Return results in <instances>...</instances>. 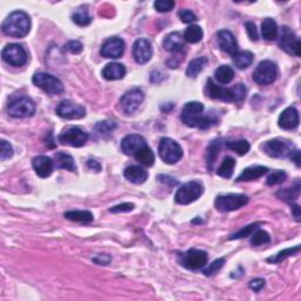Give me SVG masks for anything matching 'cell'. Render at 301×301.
<instances>
[{
	"instance_id": "obj_30",
	"label": "cell",
	"mask_w": 301,
	"mask_h": 301,
	"mask_svg": "<svg viewBox=\"0 0 301 301\" xmlns=\"http://www.w3.org/2000/svg\"><path fill=\"white\" fill-rule=\"evenodd\" d=\"M207 64H208L207 56H199V58L193 59V60L188 64L186 75L188 78H196L197 75L203 70V67H205Z\"/></svg>"
},
{
	"instance_id": "obj_50",
	"label": "cell",
	"mask_w": 301,
	"mask_h": 301,
	"mask_svg": "<svg viewBox=\"0 0 301 301\" xmlns=\"http://www.w3.org/2000/svg\"><path fill=\"white\" fill-rule=\"evenodd\" d=\"M134 208V205L131 202H124L120 205H117L112 208H109L111 213H125V212H131Z\"/></svg>"
},
{
	"instance_id": "obj_1",
	"label": "cell",
	"mask_w": 301,
	"mask_h": 301,
	"mask_svg": "<svg viewBox=\"0 0 301 301\" xmlns=\"http://www.w3.org/2000/svg\"><path fill=\"white\" fill-rule=\"evenodd\" d=\"M206 96L227 102H241L246 99L247 89L244 84H238L231 89H224L209 78L206 83Z\"/></svg>"
},
{
	"instance_id": "obj_32",
	"label": "cell",
	"mask_w": 301,
	"mask_h": 301,
	"mask_svg": "<svg viewBox=\"0 0 301 301\" xmlns=\"http://www.w3.org/2000/svg\"><path fill=\"white\" fill-rule=\"evenodd\" d=\"M253 53L250 51H240L237 52L233 55V62L239 70H245V68L250 67L253 62Z\"/></svg>"
},
{
	"instance_id": "obj_49",
	"label": "cell",
	"mask_w": 301,
	"mask_h": 301,
	"mask_svg": "<svg viewBox=\"0 0 301 301\" xmlns=\"http://www.w3.org/2000/svg\"><path fill=\"white\" fill-rule=\"evenodd\" d=\"M178 15L179 18L181 19V21L185 24H192L197 20L196 14H194L192 11H190V9H180V11L178 12Z\"/></svg>"
},
{
	"instance_id": "obj_40",
	"label": "cell",
	"mask_w": 301,
	"mask_h": 301,
	"mask_svg": "<svg viewBox=\"0 0 301 301\" xmlns=\"http://www.w3.org/2000/svg\"><path fill=\"white\" fill-rule=\"evenodd\" d=\"M299 193H300V185L298 183L296 187H292V188L288 187V188H284V190H280L277 193V196L280 198V199L291 203L293 200L297 199Z\"/></svg>"
},
{
	"instance_id": "obj_26",
	"label": "cell",
	"mask_w": 301,
	"mask_h": 301,
	"mask_svg": "<svg viewBox=\"0 0 301 301\" xmlns=\"http://www.w3.org/2000/svg\"><path fill=\"white\" fill-rule=\"evenodd\" d=\"M268 172L267 167H263V166H253V167H247L241 172L239 177L237 178L238 183L241 181H252L255 179L261 178L262 175H265Z\"/></svg>"
},
{
	"instance_id": "obj_10",
	"label": "cell",
	"mask_w": 301,
	"mask_h": 301,
	"mask_svg": "<svg viewBox=\"0 0 301 301\" xmlns=\"http://www.w3.org/2000/svg\"><path fill=\"white\" fill-rule=\"evenodd\" d=\"M203 105L199 101H190L184 106L181 121L188 127H199L203 118Z\"/></svg>"
},
{
	"instance_id": "obj_18",
	"label": "cell",
	"mask_w": 301,
	"mask_h": 301,
	"mask_svg": "<svg viewBox=\"0 0 301 301\" xmlns=\"http://www.w3.org/2000/svg\"><path fill=\"white\" fill-rule=\"evenodd\" d=\"M153 54L152 45L145 38H139L133 44V56L138 64L143 65L150 60Z\"/></svg>"
},
{
	"instance_id": "obj_52",
	"label": "cell",
	"mask_w": 301,
	"mask_h": 301,
	"mask_svg": "<svg viewBox=\"0 0 301 301\" xmlns=\"http://www.w3.org/2000/svg\"><path fill=\"white\" fill-rule=\"evenodd\" d=\"M265 284H266V282H265V280H263V279H254V280L250 281L249 286H250L251 290L254 291V292H260L263 287H265Z\"/></svg>"
},
{
	"instance_id": "obj_45",
	"label": "cell",
	"mask_w": 301,
	"mask_h": 301,
	"mask_svg": "<svg viewBox=\"0 0 301 301\" xmlns=\"http://www.w3.org/2000/svg\"><path fill=\"white\" fill-rule=\"evenodd\" d=\"M175 2L172 0H156L154 2V8L158 12L165 13V12H169L174 8Z\"/></svg>"
},
{
	"instance_id": "obj_14",
	"label": "cell",
	"mask_w": 301,
	"mask_h": 301,
	"mask_svg": "<svg viewBox=\"0 0 301 301\" xmlns=\"http://www.w3.org/2000/svg\"><path fill=\"white\" fill-rule=\"evenodd\" d=\"M181 265L188 269H199L208 262V254L202 250L191 249L181 254Z\"/></svg>"
},
{
	"instance_id": "obj_15",
	"label": "cell",
	"mask_w": 301,
	"mask_h": 301,
	"mask_svg": "<svg viewBox=\"0 0 301 301\" xmlns=\"http://www.w3.org/2000/svg\"><path fill=\"white\" fill-rule=\"evenodd\" d=\"M55 113L62 119L74 120V119L84 118L86 115V109L84 106L78 105L71 100H61L56 106Z\"/></svg>"
},
{
	"instance_id": "obj_23",
	"label": "cell",
	"mask_w": 301,
	"mask_h": 301,
	"mask_svg": "<svg viewBox=\"0 0 301 301\" xmlns=\"http://www.w3.org/2000/svg\"><path fill=\"white\" fill-rule=\"evenodd\" d=\"M124 177L127 179L128 181L132 184L136 185H141L144 184L149 178V173H147L146 169H144L140 166H127L124 171Z\"/></svg>"
},
{
	"instance_id": "obj_13",
	"label": "cell",
	"mask_w": 301,
	"mask_h": 301,
	"mask_svg": "<svg viewBox=\"0 0 301 301\" xmlns=\"http://www.w3.org/2000/svg\"><path fill=\"white\" fill-rule=\"evenodd\" d=\"M2 59L12 66H24L27 62V53L19 44H8L1 51Z\"/></svg>"
},
{
	"instance_id": "obj_57",
	"label": "cell",
	"mask_w": 301,
	"mask_h": 301,
	"mask_svg": "<svg viewBox=\"0 0 301 301\" xmlns=\"http://www.w3.org/2000/svg\"><path fill=\"white\" fill-rule=\"evenodd\" d=\"M87 165H89V167L91 168V169H96V172H100V169H101V166H100V164L99 162H97L96 160H89V161H87Z\"/></svg>"
},
{
	"instance_id": "obj_56",
	"label": "cell",
	"mask_w": 301,
	"mask_h": 301,
	"mask_svg": "<svg viewBox=\"0 0 301 301\" xmlns=\"http://www.w3.org/2000/svg\"><path fill=\"white\" fill-rule=\"evenodd\" d=\"M290 158L296 162V165L298 167H300V150H294V152L292 153Z\"/></svg>"
},
{
	"instance_id": "obj_25",
	"label": "cell",
	"mask_w": 301,
	"mask_h": 301,
	"mask_svg": "<svg viewBox=\"0 0 301 301\" xmlns=\"http://www.w3.org/2000/svg\"><path fill=\"white\" fill-rule=\"evenodd\" d=\"M101 74L106 80H119L126 75V68L119 62H109L103 67Z\"/></svg>"
},
{
	"instance_id": "obj_41",
	"label": "cell",
	"mask_w": 301,
	"mask_h": 301,
	"mask_svg": "<svg viewBox=\"0 0 301 301\" xmlns=\"http://www.w3.org/2000/svg\"><path fill=\"white\" fill-rule=\"evenodd\" d=\"M260 225H261V222H254V224H251L249 226H245L244 228H241L238 232H235L230 237L231 240L234 239H244V238L250 237V235H252L254 232H255L258 228L260 227Z\"/></svg>"
},
{
	"instance_id": "obj_5",
	"label": "cell",
	"mask_w": 301,
	"mask_h": 301,
	"mask_svg": "<svg viewBox=\"0 0 301 301\" xmlns=\"http://www.w3.org/2000/svg\"><path fill=\"white\" fill-rule=\"evenodd\" d=\"M159 155L166 164L173 165L183 158V149L177 141L169 138H162L159 144Z\"/></svg>"
},
{
	"instance_id": "obj_46",
	"label": "cell",
	"mask_w": 301,
	"mask_h": 301,
	"mask_svg": "<svg viewBox=\"0 0 301 301\" xmlns=\"http://www.w3.org/2000/svg\"><path fill=\"white\" fill-rule=\"evenodd\" d=\"M225 263V258H220V259H216L213 261L211 265L208 266L206 269H203V274L207 275V277H209V275L214 274L218 271H220L222 266H224Z\"/></svg>"
},
{
	"instance_id": "obj_47",
	"label": "cell",
	"mask_w": 301,
	"mask_h": 301,
	"mask_svg": "<svg viewBox=\"0 0 301 301\" xmlns=\"http://www.w3.org/2000/svg\"><path fill=\"white\" fill-rule=\"evenodd\" d=\"M83 44H81L79 40H71L64 46L65 51L72 53V54H79V53L83 52Z\"/></svg>"
},
{
	"instance_id": "obj_20",
	"label": "cell",
	"mask_w": 301,
	"mask_h": 301,
	"mask_svg": "<svg viewBox=\"0 0 301 301\" xmlns=\"http://www.w3.org/2000/svg\"><path fill=\"white\" fill-rule=\"evenodd\" d=\"M216 40H218V45L222 51L228 53V54L234 55L238 52V43L235 39L233 33L231 31L221 30L216 34Z\"/></svg>"
},
{
	"instance_id": "obj_55",
	"label": "cell",
	"mask_w": 301,
	"mask_h": 301,
	"mask_svg": "<svg viewBox=\"0 0 301 301\" xmlns=\"http://www.w3.org/2000/svg\"><path fill=\"white\" fill-rule=\"evenodd\" d=\"M291 208H292V213H293V216L296 218V220L299 222L300 221V216H301V212H300V207L299 205H297V203H291Z\"/></svg>"
},
{
	"instance_id": "obj_27",
	"label": "cell",
	"mask_w": 301,
	"mask_h": 301,
	"mask_svg": "<svg viewBox=\"0 0 301 301\" xmlns=\"http://www.w3.org/2000/svg\"><path fill=\"white\" fill-rule=\"evenodd\" d=\"M261 33L263 39L267 40V42L277 39L279 36V30L275 20H273L272 18H266L261 24Z\"/></svg>"
},
{
	"instance_id": "obj_54",
	"label": "cell",
	"mask_w": 301,
	"mask_h": 301,
	"mask_svg": "<svg viewBox=\"0 0 301 301\" xmlns=\"http://www.w3.org/2000/svg\"><path fill=\"white\" fill-rule=\"evenodd\" d=\"M93 262H96L97 265H108L111 262V256L107 254H99L96 258H93Z\"/></svg>"
},
{
	"instance_id": "obj_28",
	"label": "cell",
	"mask_w": 301,
	"mask_h": 301,
	"mask_svg": "<svg viewBox=\"0 0 301 301\" xmlns=\"http://www.w3.org/2000/svg\"><path fill=\"white\" fill-rule=\"evenodd\" d=\"M54 166L56 168L67 169L70 172L77 171V166L74 164V160L70 154L64 152H56L54 154Z\"/></svg>"
},
{
	"instance_id": "obj_36",
	"label": "cell",
	"mask_w": 301,
	"mask_h": 301,
	"mask_svg": "<svg viewBox=\"0 0 301 301\" xmlns=\"http://www.w3.org/2000/svg\"><path fill=\"white\" fill-rule=\"evenodd\" d=\"M203 32L201 27L197 26V25H192V26L187 27L184 32V39L185 42L190 44H197L202 39Z\"/></svg>"
},
{
	"instance_id": "obj_39",
	"label": "cell",
	"mask_w": 301,
	"mask_h": 301,
	"mask_svg": "<svg viewBox=\"0 0 301 301\" xmlns=\"http://www.w3.org/2000/svg\"><path fill=\"white\" fill-rule=\"evenodd\" d=\"M299 252H300V245H297L296 247L286 249V250L281 251V252H279L278 254H275L274 256H271V258L267 259V261L271 263H279V262H281L282 260L288 258V256L296 255V254H298Z\"/></svg>"
},
{
	"instance_id": "obj_16",
	"label": "cell",
	"mask_w": 301,
	"mask_h": 301,
	"mask_svg": "<svg viewBox=\"0 0 301 301\" xmlns=\"http://www.w3.org/2000/svg\"><path fill=\"white\" fill-rule=\"evenodd\" d=\"M144 92L140 89H132L128 90L126 93L120 98V106L126 114H132L140 107V105L144 101Z\"/></svg>"
},
{
	"instance_id": "obj_48",
	"label": "cell",
	"mask_w": 301,
	"mask_h": 301,
	"mask_svg": "<svg viewBox=\"0 0 301 301\" xmlns=\"http://www.w3.org/2000/svg\"><path fill=\"white\" fill-rule=\"evenodd\" d=\"M12 155H13V149H12L11 144L6 140H1V143H0V158L1 160H6L11 158Z\"/></svg>"
},
{
	"instance_id": "obj_8",
	"label": "cell",
	"mask_w": 301,
	"mask_h": 301,
	"mask_svg": "<svg viewBox=\"0 0 301 301\" xmlns=\"http://www.w3.org/2000/svg\"><path fill=\"white\" fill-rule=\"evenodd\" d=\"M249 202V197L245 194H226V196L216 197L214 205L215 208L220 212H231L239 209Z\"/></svg>"
},
{
	"instance_id": "obj_4",
	"label": "cell",
	"mask_w": 301,
	"mask_h": 301,
	"mask_svg": "<svg viewBox=\"0 0 301 301\" xmlns=\"http://www.w3.org/2000/svg\"><path fill=\"white\" fill-rule=\"evenodd\" d=\"M33 84L37 87L42 89L50 96H58L64 92V85L54 75L45 73V72H38L32 78Z\"/></svg>"
},
{
	"instance_id": "obj_24",
	"label": "cell",
	"mask_w": 301,
	"mask_h": 301,
	"mask_svg": "<svg viewBox=\"0 0 301 301\" xmlns=\"http://www.w3.org/2000/svg\"><path fill=\"white\" fill-rule=\"evenodd\" d=\"M162 46H164V49L168 52L180 53L184 51L185 39L179 32H172L165 38Z\"/></svg>"
},
{
	"instance_id": "obj_43",
	"label": "cell",
	"mask_w": 301,
	"mask_h": 301,
	"mask_svg": "<svg viewBox=\"0 0 301 301\" xmlns=\"http://www.w3.org/2000/svg\"><path fill=\"white\" fill-rule=\"evenodd\" d=\"M118 127L117 122L112 121V120H105V121H99L98 124L96 125V131L100 134H108L111 133Z\"/></svg>"
},
{
	"instance_id": "obj_7",
	"label": "cell",
	"mask_w": 301,
	"mask_h": 301,
	"mask_svg": "<svg viewBox=\"0 0 301 301\" xmlns=\"http://www.w3.org/2000/svg\"><path fill=\"white\" fill-rule=\"evenodd\" d=\"M262 150L271 158H287L294 152L293 143L287 139L268 140L262 145Z\"/></svg>"
},
{
	"instance_id": "obj_17",
	"label": "cell",
	"mask_w": 301,
	"mask_h": 301,
	"mask_svg": "<svg viewBox=\"0 0 301 301\" xmlns=\"http://www.w3.org/2000/svg\"><path fill=\"white\" fill-rule=\"evenodd\" d=\"M125 52V43L120 38H109L103 43V45L100 50V54L105 58L109 59H118L121 58Z\"/></svg>"
},
{
	"instance_id": "obj_51",
	"label": "cell",
	"mask_w": 301,
	"mask_h": 301,
	"mask_svg": "<svg viewBox=\"0 0 301 301\" xmlns=\"http://www.w3.org/2000/svg\"><path fill=\"white\" fill-rule=\"evenodd\" d=\"M246 31L247 33H249V37L251 38V40H254V42H256V40L259 39V36H258V31H256V26L255 24L251 23V21H249V23H246Z\"/></svg>"
},
{
	"instance_id": "obj_33",
	"label": "cell",
	"mask_w": 301,
	"mask_h": 301,
	"mask_svg": "<svg viewBox=\"0 0 301 301\" xmlns=\"http://www.w3.org/2000/svg\"><path fill=\"white\" fill-rule=\"evenodd\" d=\"M235 164H237V162H235V159L232 158V156H226V158L222 160L221 165L219 166V168L216 169V174H218L219 177H222L225 179L232 178L234 172Z\"/></svg>"
},
{
	"instance_id": "obj_29",
	"label": "cell",
	"mask_w": 301,
	"mask_h": 301,
	"mask_svg": "<svg viewBox=\"0 0 301 301\" xmlns=\"http://www.w3.org/2000/svg\"><path fill=\"white\" fill-rule=\"evenodd\" d=\"M221 149V141L220 140H214L209 144V146L207 147V153H206V164L207 167L209 168V171H212L214 167V164L218 158L219 152Z\"/></svg>"
},
{
	"instance_id": "obj_35",
	"label": "cell",
	"mask_w": 301,
	"mask_h": 301,
	"mask_svg": "<svg viewBox=\"0 0 301 301\" xmlns=\"http://www.w3.org/2000/svg\"><path fill=\"white\" fill-rule=\"evenodd\" d=\"M134 156H136V159L141 165L146 166V167H150V166L154 164V153L152 152V150L149 146H145L144 149L138 150Z\"/></svg>"
},
{
	"instance_id": "obj_9",
	"label": "cell",
	"mask_w": 301,
	"mask_h": 301,
	"mask_svg": "<svg viewBox=\"0 0 301 301\" xmlns=\"http://www.w3.org/2000/svg\"><path fill=\"white\" fill-rule=\"evenodd\" d=\"M278 75L277 65L271 60H263L256 66L253 72V80L258 85H269L274 83Z\"/></svg>"
},
{
	"instance_id": "obj_19",
	"label": "cell",
	"mask_w": 301,
	"mask_h": 301,
	"mask_svg": "<svg viewBox=\"0 0 301 301\" xmlns=\"http://www.w3.org/2000/svg\"><path fill=\"white\" fill-rule=\"evenodd\" d=\"M145 146H147L145 138L139 134H128L121 140V150L127 155H134Z\"/></svg>"
},
{
	"instance_id": "obj_6",
	"label": "cell",
	"mask_w": 301,
	"mask_h": 301,
	"mask_svg": "<svg viewBox=\"0 0 301 301\" xmlns=\"http://www.w3.org/2000/svg\"><path fill=\"white\" fill-rule=\"evenodd\" d=\"M203 187L198 181H188L185 183L180 188H178L175 193V202L180 205H188V203L196 201L202 196Z\"/></svg>"
},
{
	"instance_id": "obj_12",
	"label": "cell",
	"mask_w": 301,
	"mask_h": 301,
	"mask_svg": "<svg viewBox=\"0 0 301 301\" xmlns=\"http://www.w3.org/2000/svg\"><path fill=\"white\" fill-rule=\"evenodd\" d=\"M58 140L60 141L61 145L81 147L89 140V134L80 130L79 127L71 126L61 132L60 136L58 137Z\"/></svg>"
},
{
	"instance_id": "obj_38",
	"label": "cell",
	"mask_w": 301,
	"mask_h": 301,
	"mask_svg": "<svg viewBox=\"0 0 301 301\" xmlns=\"http://www.w3.org/2000/svg\"><path fill=\"white\" fill-rule=\"evenodd\" d=\"M226 149L233 150L239 155H245L249 153L251 149L250 143L247 140H237V141H228L226 143Z\"/></svg>"
},
{
	"instance_id": "obj_21",
	"label": "cell",
	"mask_w": 301,
	"mask_h": 301,
	"mask_svg": "<svg viewBox=\"0 0 301 301\" xmlns=\"http://www.w3.org/2000/svg\"><path fill=\"white\" fill-rule=\"evenodd\" d=\"M32 166L38 177L47 178L54 169V161L46 155H39L32 160Z\"/></svg>"
},
{
	"instance_id": "obj_34",
	"label": "cell",
	"mask_w": 301,
	"mask_h": 301,
	"mask_svg": "<svg viewBox=\"0 0 301 301\" xmlns=\"http://www.w3.org/2000/svg\"><path fill=\"white\" fill-rule=\"evenodd\" d=\"M65 218L71 221L81 222V224H90L93 221V214L90 211H70L65 213Z\"/></svg>"
},
{
	"instance_id": "obj_53",
	"label": "cell",
	"mask_w": 301,
	"mask_h": 301,
	"mask_svg": "<svg viewBox=\"0 0 301 301\" xmlns=\"http://www.w3.org/2000/svg\"><path fill=\"white\" fill-rule=\"evenodd\" d=\"M158 180L161 181V183H164L165 185H167V186H169V187L178 186L179 185V183L175 180L174 178L168 177V175H158Z\"/></svg>"
},
{
	"instance_id": "obj_11",
	"label": "cell",
	"mask_w": 301,
	"mask_h": 301,
	"mask_svg": "<svg viewBox=\"0 0 301 301\" xmlns=\"http://www.w3.org/2000/svg\"><path fill=\"white\" fill-rule=\"evenodd\" d=\"M279 46L290 55L300 56V40L288 26L281 28L280 36H279Z\"/></svg>"
},
{
	"instance_id": "obj_44",
	"label": "cell",
	"mask_w": 301,
	"mask_h": 301,
	"mask_svg": "<svg viewBox=\"0 0 301 301\" xmlns=\"http://www.w3.org/2000/svg\"><path fill=\"white\" fill-rule=\"evenodd\" d=\"M287 179L286 172L284 171H275L273 172L271 175H268L267 178V185L268 186H274V185H280L285 183Z\"/></svg>"
},
{
	"instance_id": "obj_42",
	"label": "cell",
	"mask_w": 301,
	"mask_h": 301,
	"mask_svg": "<svg viewBox=\"0 0 301 301\" xmlns=\"http://www.w3.org/2000/svg\"><path fill=\"white\" fill-rule=\"evenodd\" d=\"M271 243V235H269L266 231L256 230L252 234L251 238V244L252 246H261V245H266Z\"/></svg>"
},
{
	"instance_id": "obj_2",
	"label": "cell",
	"mask_w": 301,
	"mask_h": 301,
	"mask_svg": "<svg viewBox=\"0 0 301 301\" xmlns=\"http://www.w3.org/2000/svg\"><path fill=\"white\" fill-rule=\"evenodd\" d=\"M1 30L8 37L24 38L31 30V19L23 11L12 12L2 23Z\"/></svg>"
},
{
	"instance_id": "obj_22",
	"label": "cell",
	"mask_w": 301,
	"mask_h": 301,
	"mask_svg": "<svg viewBox=\"0 0 301 301\" xmlns=\"http://www.w3.org/2000/svg\"><path fill=\"white\" fill-rule=\"evenodd\" d=\"M279 126L284 130H294L299 125V113L297 108L291 106L284 109L279 117Z\"/></svg>"
},
{
	"instance_id": "obj_31",
	"label": "cell",
	"mask_w": 301,
	"mask_h": 301,
	"mask_svg": "<svg viewBox=\"0 0 301 301\" xmlns=\"http://www.w3.org/2000/svg\"><path fill=\"white\" fill-rule=\"evenodd\" d=\"M214 77L219 84L222 85L230 84L234 78V71L231 66L221 65L220 67H218L215 70Z\"/></svg>"
},
{
	"instance_id": "obj_58",
	"label": "cell",
	"mask_w": 301,
	"mask_h": 301,
	"mask_svg": "<svg viewBox=\"0 0 301 301\" xmlns=\"http://www.w3.org/2000/svg\"><path fill=\"white\" fill-rule=\"evenodd\" d=\"M193 222H202L201 220H200V219H194L193 220Z\"/></svg>"
},
{
	"instance_id": "obj_37",
	"label": "cell",
	"mask_w": 301,
	"mask_h": 301,
	"mask_svg": "<svg viewBox=\"0 0 301 301\" xmlns=\"http://www.w3.org/2000/svg\"><path fill=\"white\" fill-rule=\"evenodd\" d=\"M72 20H73L74 24H77L78 26H87V25L91 24L92 21V17L89 14V11H87L86 7H79L77 11L72 14Z\"/></svg>"
},
{
	"instance_id": "obj_3",
	"label": "cell",
	"mask_w": 301,
	"mask_h": 301,
	"mask_svg": "<svg viewBox=\"0 0 301 301\" xmlns=\"http://www.w3.org/2000/svg\"><path fill=\"white\" fill-rule=\"evenodd\" d=\"M8 114L13 118H30L36 113V103L30 97L14 96L7 103Z\"/></svg>"
}]
</instances>
